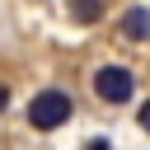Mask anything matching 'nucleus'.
Masks as SVG:
<instances>
[{
  "mask_svg": "<svg viewBox=\"0 0 150 150\" xmlns=\"http://www.w3.org/2000/svg\"><path fill=\"white\" fill-rule=\"evenodd\" d=\"M89 150H108V141H94V145H89Z\"/></svg>",
  "mask_w": 150,
  "mask_h": 150,
  "instance_id": "0eeeda50",
  "label": "nucleus"
},
{
  "mask_svg": "<svg viewBox=\"0 0 150 150\" xmlns=\"http://www.w3.org/2000/svg\"><path fill=\"white\" fill-rule=\"evenodd\" d=\"M70 19L75 23H98L103 19V0H70Z\"/></svg>",
  "mask_w": 150,
  "mask_h": 150,
  "instance_id": "20e7f679",
  "label": "nucleus"
},
{
  "mask_svg": "<svg viewBox=\"0 0 150 150\" xmlns=\"http://www.w3.org/2000/svg\"><path fill=\"white\" fill-rule=\"evenodd\" d=\"M5 108H9V89L0 84V112H5Z\"/></svg>",
  "mask_w": 150,
  "mask_h": 150,
  "instance_id": "423d86ee",
  "label": "nucleus"
},
{
  "mask_svg": "<svg viewBox=\"0 0 150 150\" xmlns=\"http://www.w3.org/2000/svg\"><path fill=\"white\" fill-rule=\"evenodd\" d=\"M70 117H75V98L66 89H42V94L28 98V127L33 131H56Z\"/></svg>",
  "mask_w": 150,
  "mask_h": 150,
  "instance_id": "f257e3e1",
  "label": "nucleus"
},
{
  "mask_svg": "<svg viewBox=\"0 0 150 150\" xmlns=\"http://www.w3.org/2000/svg\"><path fill=\"white\" fill-rule=\"evenodd\" d=\"M117 28H122V42H150V9L145 5H131Z\"/></svg>",
  "mask_w": 150,
  "mask_h": 150,
  "instance_id": "7ed1b4c3",
  "label": "nucleus"
},
{
  "mask_svg": "<svg viewBox=\"0 0 150 150\" xmlns=\"http://www.w3.org/2000/svg\"><path fill=\"white\" fill-rule=\"evenodd\" d=\"M136 122H141V127L150 131V103H141V112H136Z\"/></svg>",
  "mask_w": 150,
  "mask_h": 150,
  "instance_id": "39448f33",
  "label": "nucleus"
},
{
  "mask_svg": "<svg viewBox=\"0 0 150 150\" xmlns=\"http://www.w3.org/2000/svg\"><path fill=\"white\" fill-rule=\"evenodd\" d=\"M94 94H98L103 103H131L136 75H131L127 66H98V70H94Z\"/></svg>",
  "mask_w": 150,
  "mask_h": 150,
  "instance_id": "f03ea898",
  "label": "nucleus"
}]
</instances>
